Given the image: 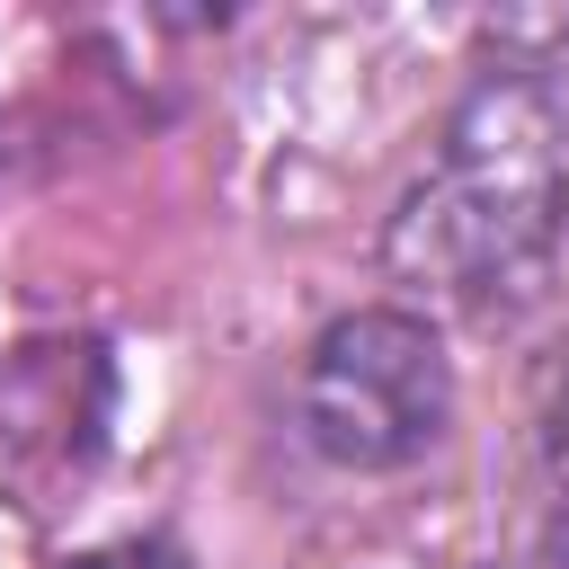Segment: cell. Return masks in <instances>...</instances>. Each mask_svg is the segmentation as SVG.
<instances>
[{
  "label": "cell",
  "mask_w": 569,
  "mask_h": 569,
  "mask_svg": "<svg viewBox=\"0 0 569 569\" xmlns=\"http://www.w3.org/2000/svg\"><path fill=\"white\" fill-rule=\"evenodd\" d=\"M107 445V356L89 338H44L0 365V489L53 507Z\"/></svg>",
  "instance_id": "3957f363"
},
{
  "label": "cell",
  "mask_w": 569,
  "mask_h": 569,
  "mask_svg": "<svg viewBox=\"0 0 569 569\" xmlns=\"http://www.w3.org/2000/svg\"><path fill=\"white\" fill-rule=\"evenodd\" d=\"M0 160H9V133H0Z\"/></svg>",
  "instance_id": "8992f818"
},
{
  "label": "cell",
  "mask_w": 569,
  "mask_h": 569,
  "mask_svg": "<svg viewBox=\"0 0 569 569\" xmlns=\"http://www.w3.org/2000/svg\"><path fill=\"white\" fill-rule=\"evenodd\" d=\"M453 418L445 347L418 311H347L302 356V436L347 471L418 462Z\"/></svg>",
  "instance_id": "7a4b0ae2"
},
{
  "label": "cell",
  "mask_w": 569,
  "mask_h": 569,
  "mask_svg": "<svg viewBox=\"0 0 569 569\" xmlns=\"http://www.w3.org/2000/svg\"><path fill=\"white\" fill-rule=\"evenodd\" d=\"M71 569H187L169 542H107V551H80Z\"/></svg>",
  "instance_id": "277c9868"
},
{
  "label": "cell",
  "mask_w": 569,
  "mask_h": 569,
  "mask_svg": "<svg viewBox=\"0 0 569 569\" xmlns=\"http://www.w3.org/2000/svg\"><path fill=\"white\" fill-rule=\"evenodd\" d=\"M551 542H560V569H569V507H560V533H551Z\"/></svg>",
  "instance_id": "5b68a950"
},
{
  "label": "cell",
  "mask_w": 569,
  "mask_h": 569,
  "mask_svg": "<svg viewBox=\"0 0 569 569\" xmlns=\"http://www.w3.org/2000/svg\"><path fill=\"white\" fill-rule=\"evenodd\" d=\"M569 213V98L533 71H498L445 124L436 169L391 213V276L445 302L516 293Z\"/></svg>",
  "instance_id": "6da1fadb"
}]
</instances>
